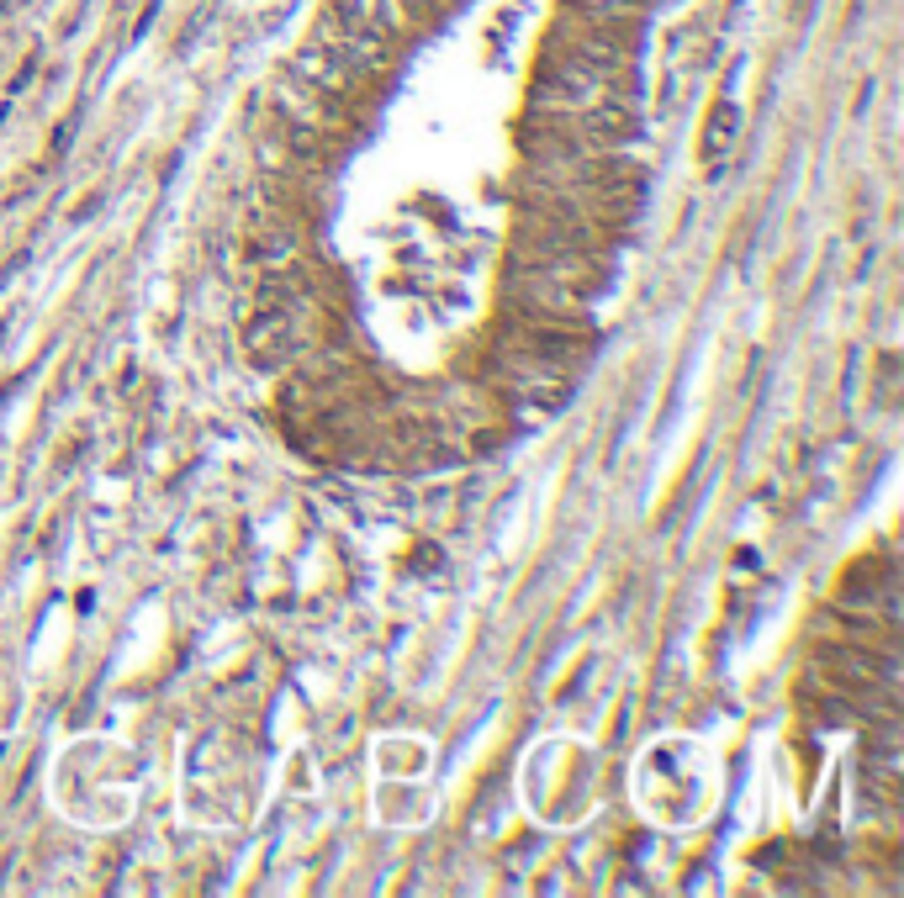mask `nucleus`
<instances>
[{
  "label": "nucleus",
  "mask_w": 904,
  "mask_h": 898,
  "mask_svg": "<svg viewBox=\"0 0 904 898\" xmlns=\"http://www.w3.org/2000/svg\"><path fill=\"white\" fill-rule=\"evenodd\" d=\"M249 254H254V265H270V275H281L286 265H297V259H302V243H297V233H286V228H260L249 238Z\"/></svg>",
  "instance_id": "f257e3e1"
}]
</instances>
